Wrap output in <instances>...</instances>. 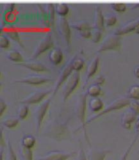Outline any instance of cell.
<instances>
[{
	"instance_id": "6da1fadb",
	"label": "cell",
	"mask_w": 139,
	"mask_h": 160,
	"mask_svg": "<svg viewBox=\"0 0 139 160\" xmlns=\"http://www.w3.org/2000/svg\"><path fill=\"white\" fill-rule=\"evenodd\" d=\"M130 102H131V100L128 97H120L116 99L112 102H111L101 112L89 118L85 122V125H87L92 122L93 121H95L96 119H98L100 117L105 115L111 112L120 110L125 107V106L130 105Z\"/></svg>"
},
{
	"instance_id": "7a4b0ae2",
	"label": "cell",
	"mask_w": 139,
	"mask_h": 160,
	"mask_svg": "<svg viewBox=\"0 0 139 160\" xmlns=\"http://www.w3.org/2000/svg\"><path fill=\"white\" fill-rule=\"evenodd\" d=\"M121 45V37L114 33L110 34L104 39L102 44L98 48L97 52H100L107 50H118Z\"/></svg>"
},
{
	"instance_id": "3957f363",
	"label": "cell",
	"mask_w": 139,
	"mask_h": 160,
	"mask_svg": "<svg viewBox=\"0 0 139 160\" xmlns=\"http://www.w3.org/2000/svg\"><path fill=\"white\" fill-rule=\"evenodd\" d=\"M79 80L80 73L78 71H75L65 80L63 88V99L64 101L67 100L69 96L76 89L78 85Z\"/></svg>"
},
{
	"instance_id": "277c9868",
	"label": "cell",
	"mask_w": 139,
	"mask_h": 160,
	"mask_svg": "<svg viewBox=\"0 0 139 160\" xmlns=\"http://www.w3.org/2000/svg\"><path fill=\"white\" fill-rule=\"evenodd\" d=\"M75 152L54 150L38 157L36 160H67L75 156Z\"/></svg>"
},
{
	"instance_id": "5b68a950",
	"label": "cell",
	"mask_w": 139,
	"mask_h": 160,
	"mask_svg": "<svg viewBox=\"0 0 139 160\" xmlns=\"http://www.w3.org/2000/svg\"><path fill=\"white\" fill-rule=\"evenodd\" d=\"M73 71V68L72 66V61L71 59L66 63V64L63 67L60 71L59 77L57 78L56 83H55V85L53 89V96L56 94V93L57 92L60 87L62 85V83H64V82H65V80L70 76Z\"/></svg>"
},
{
	"instance_id": "8992f818",
	"label": "cell",
	"mask_w": 139,
	"mask_h": 160,
	"mask_svg": "<svg viewBox=\"0 0 139 160\" xmlns=\"http://www.w3.org/2000/svg\"><path fill=\"white\" fill-rule=\"evenodd\" d=\"M87 93H83L79 98H78L76 105V116L81 123L82 127L83 129L85 128V110H86V102H87Z\"/></svg>"
},
{
	"instance_id": "52a82bcc",
	"label": "cell",
	"mask_w": 139,
	"mask_h": 160,
	"mask_svg": "<svg viewBox=\"0 0 139 160\" xmlns=\"http://www.w3.org/2000/svg\"><path fill=\"white\" fill-rule=\"evenodd\" d=\"M57 27L59 33L67 46L70 45L71 30L70 24L64 16H60L57 21Z\"/></svg>"
},
{
	"instance_id": "ba28073f",
	"label": "cell",
	"mask_w": 139,
	"mask_h": 160,
	"mask_svg": "<svg viewBox=\"0 0 139 160\" xmlns=\"http://www.w3.org/2000/svg\"><path fill=\"white\" fill-rule=\"evenodd\" d=\"M51 102V99H48L42 102L37 107L35 110V118L36 122L37 132H38L40 129L41 124L43 122L44 118L46 114L48 109Z\"/></svg>"
},
{
	"instance_id": "9c48e42d",
	"label": "cell",
	"mask_w": 139,
	"mask_h": 160,
	"mask_svg": "<svg viewBox=\"0 0 139 160\" xmlns=\"http://www.w3.org/2000/svg\"><path fill=\"white\" fill-rule=\"evenodd\" d=\"M53 45V43L51 38V34L50 33H48L40 40V42L37 44L31 57V60L35 59L40 54H42V53L51 48Z\"/></svg>"
},
{
	"instance_id": "30bf717a",
	"label": "cell",
	"mask_w": 139,
	"mask_h": 160,
	"mask_svg": "<svg viewBox=\"0 0 139 160\" xmlns=\"http://www.w3.org/2000/svg\"><path fill=\"white\" fill-rule=\"evenodd\" d=\"M53 91V90H37L32 92L24 99H23L20 102L24 104H32L40 102L43 100L49 94Z\"/></svg>"
},
{
	"instance_id": "8fae6325",
	"label": "cell",
	"mask_w": 139,
	"mask_h": 160,
	"mask_svg": "<svg viewBox=\"0 0 139 160\" xmlns=\"http://www.w3.org/2000/svg\"><path fill=\"white\" fill-rule=\"evenodd\" d=\"M52 79L43 75L39 74H32L29 75L25 78H23L21 79L16 80V82L21 83H26L32 85H38L43 83H46L48 82L51 81Z\"/></svg>"
},
{
	"instance_id": "7c38bea8",
	"label": "cell",
	"mask_w": 139,
	"mask_h": 160,
	"mask_svg": "<svg viewBox=\"0 0 139 160\" xmlns=\"http://www.w3.org/2000/svg\"><path fill=\"white\" fill-rule=\"evenodd\" d=\"M137 115L130 108L125 112L121 117V125L126 129H130L131 127V124L135 121Z\"/></svg>"
},
{
	"instance_id": "4fadbf2b",
	"label": "cell",
	"mask_w": 139,
	"mask_h": 160,
	"mask_svg": "<svg viewBox=\"0 0 139 160\" xmlns=\"http://www.w3.org/2000/svg\"><path fill=\"white\" fill-rule=\"evenodd\" d=\"M104 16L103 15L101 8L100 6H97L95 8L94 16V28L98 29L100 31L104 30Z\"/></svg>"
},
{
	"instance_id": "5bb4252c",
	"label": "cell",
	"mask_w": 139,
	"mask_h": 160,
	"mask_svg": "<svg viewBox=\"0 0 139 160\" xmlns=\"http://www.w3.org/2000/svg\"><path fill=\"white\" fill-rule=\"evenodd\" d=\"M138 24H139V19L129 21L126 24H125L122 25V26H121L119 28H118L117 30H116L115 32H114V33L116 35H117L119 36L121 35L130 33L132 31L135 30L136 26H138Z\"/></svg>"
},
{
	"instance_id": "9a60e30c",
	"label": "cell",
	"mask_w": 139,
	"mask_h": 160,
	"mask_svg": "<svg viewBox=\"0 0 139 160\" xmlns=\"http://www.w3.org/2000/svg\"><path fill=\"white\" fill-rule=\"evenodd\" d=\"M99 57L97 56L95 57H94L89 63V64L88 65L87 69V72H86V78H85V83H84V86L85 87L87 82H89V79L95 73L97 69H98V64H99Z\"/></svg>"
},
{
	"instance_id": "2e32d148",
	"label": "cell",
	"mask_w": 139,
	"mask_h": 160,
	"mask_svg": "<svg viewBox=\"0 0 139 160\" xmlns=\"http://www.w3.org/2000/svg\"><path fill=\"white\" fill-rule=\"evenodd\" d=\"M18 65L24 67V68L31 69L32 71L36 72H42L48 71V69L46 67L40 62H22L19 63Z\"/></svg>"
},
{
	"instance_id": "e0dca14e",
	"label": "cell",
	"mask_w": 139,
	"mask_h": 160,
	"mask_svg": "<svg viewBox=\"0 0 139 160\" xmlns=\"http://www.w3.org/2000/svg\"><path fill=\"white\" fill-rule=\"evenodd\" d=\"M50 62L54 65H58L61 62L63 58V53L59 48H53L49 54Z\"/></svg>"
},
{
	"instance_id": "ac0fdd59",
	"label": "cell",
	"mask_w": 139,
	"mask_h": 160,
	"mask_svg": "<svg viewBox=\"0 0 139 160\" xmlns=\"http://www.w3.org/2000/svg\"><path fill=\"white\" fill-rule=\"evenodd\" d=\"M89 108L92 112H98L103 108V102L101 99L98 97H92L89 103Z\"/></svg>"
},
{
	"instance_id": "d6986e66",
	"label": "cell",
	"mask_w": 139,
	"mask_h": 160,
	"mask_svg": "<svg viewBox=\"0 0 139 160\" xmlns=\"http://www.w3.org/2000/svg\"><path fill=\"white\" fill-rule=\"evenodd\" d=\"M36 142L35 138L32 135H24L21 140V145L26 148L32 149Z\"/></svg>"
},
{
	"instance_id": "ffe728a7",
	"label": "cell",
	"mask_w": 139,
	"mask_h": 160,
	"mask_svg": "<svg viewBox=\"0 0 139 160\" xmlns=\"http://www.w3.org/2000/svg\"><path fill=\"white\" fill-rule=\"evenodd\" d=\"M110 152L109 151L93 150L90 154V160H105L106 155Z\"/></svg>"
},
{
	"instance_id": "44dd1931",
	"label": "cell",
	"mask_w": 139,
	"mask_h": 160,
	"mask_svg": "<svg viewBox=\"0 0 139 160\" xmlns=\"http://www.w3.org/2000/svg\"><path fill=\"white\" fill-rule=\"evenodd\" d=\"M19 154L22 160H33L32 149L26 148L21 145L19 148Z\"/></svg>"
},
{
	"instance_id": "7402d4cb",
	"label": "cell",
	"mask_w": 139,
	"mask_h": 160,
	"mask_svg": "<svg viewBox=\"0 0 139 160\" xmlns=\"http://www.w3.org/2000/svg\"><path fill=\"white\" fill-rule=\"evenodd\" d=\"M70 26H71V27L73 28L76 29L79 32L82 30L91 29L89 23L86 21H81L72 22L70 24Z\"/></svg>"
},
{
	"instance_id": "603a6c76",
	"label": "cell",
	"mask_w": 139,
	"mask_h": 160,
	"mask_svg": "<svg viewBox=\"0 0 139 160\" xmlns=\"http://www.w3.org/2000/svg\"><path fill=\"white\" fill-rule=\"evenodd\" d=\"M19 118L16 117H8L3 120L2 124L7 128H13L18 126Z\"/></svg>"
},
{
	"instance_id": "cb8c5ba5",
	"label": "cell",
	"mask_w": 139,
	"mask_h": 160,
	"mask_svg": "<svg viewBox=\"0 0 139 160\" xmlns=\"http://www.w3.org/2000/svg\"><path fill=\"white\" fill-rule=\"evenodd\" d=\"M7 57L9 60L15 62H23V58L21 53L17 50H10L7 53Z\"/></svg>"
},
{
	"instance_id": "d4e9b609",
	"label": "cell",
	"mask_w": 139,
	"mask_h": 160,
	"mask_svg": "<svg viewBox=\"0 0 139 160\" xmlns=\"http://www.w3.org/2000/svg\"><path fill=\"white\" fill-rule=\"evenodd\" d=\"M128 98L134 100H139V85H133L128 91Z\"/></svg>"
},
{
	"instance_id": "484cf974",
	"label": "cell",
	"mask_w": 139,
	"mask_h": 160,
	"mask_svg": "<svg viewBox=\"0 0 139 160\" xmlns=\"http://www.w3.org/2000/svg\"><path fill=\"white\" fill-rule=\"evenodd\" d=\"M101 91V87L99 85L97 84H92L89 86V87L87 88V94L89 96H90L92 97H97L100 94Z\"/></svg>"
},
{
	"instance_id": "4316f807",
	"label": "cell",
	"mask_w": 139,
	"mask_h": 160,
	"mask_svg": "<svg viewBox=\"0 0 139 160\" xmlns=\"http://www.w3.org/2000/svg\"><path fill=\"white\" fill-rule=\"evenodd\" d=\"M55 11L60 16H65L69 12V7L65 3H58L55 5Z\"/></svg>"
},
{
	"instance_id": "83f0119b",
	"label": "cell",
	"mask_w": 139,
	"mask_h": 160,
	"mask_svg": "<svg viewBox=\"0 0 139 160\" xmlns=\"http://www.w3.org/2000/svg\"><path fill=\"white\" fill-rule=\"evenodd\" d=\"M54 7L53 6V3H48L46 11L47 12L48 22L49 26H53L54 24Z\"/></svg>"
},
{
	"instance_id": "f1b7e54d",
	"label": "cell",
	"mask_w": 139,
	"mask_h": 160,
	"mask_svg": "<svg viewBox=\"0 0 139 160\" xmlns=\"http://www.w3.org/2000/svg\"><path fill=\"white\" fill-rule=\"evenodd\" d=\"M71 61L73 70L75 71H78L83 68V65H84V61L81 58L74 57L71 58Z\"/></svg>"
},
{
	"instance_id": "f546056e",
	"label": "cell",
	"mask_w": 139,
	"mask_h": 160,
	"mask_svg": "<svg viewBox=\"0 0 139 160\" xmlns=\"http://www.w3.org/2000/svg\"><path fill=\"white\" fill-rule=\"evenodd\" d=\"M28 112L29 110L27 104H22L20 105L18 110V117L21 120L24 119L28 114Z\"/></svg>"
},
{
	"instance_id": "4dcf8cb0",
	"label": "cell",
	"mask_w": 139,
	"mask_h": 160,
	"mask_svg": "<svg viewBox=\"0 0 139 160\" xmlns=\"http://www.w3.org/2000/svg\"><path fill=\"white\" fill-rule=\"evenodd\" d=\"M117 22V18L114 14H109L104 17V23L107 26H113Z\"/></svg>"
},
{
	"instance_id": "1f68e13d",
	"label": "cell",
	"mask_w": 139,
	"mask_h": 160,
	"mask_svg": "<svg viewBox=\"0 0 139 160\" xmlns=\"http://www.w3.org/2000/svg\"><path fill=\"white\" fill-rule=\"evenodd\" d=\"M5 33L10 38H12V40H13V41H16L17 43H18L20 46H21L23 48V46L22 44V43L20 41V38H19V34L18 33L14 30H10V31H7L5 32Z\"/></svg>"
},
{
	"instance_id": "d6a6232c",
	"label": "cell",
	"mask_w": 139,
	"mask_h": 160,
	"mask_svg": "<svg viewBox=\"0 0 139 160\" xmlns=\"http://www.w3.org/2000/svg\"><path fill=\"white\" fill-rule=\"evenodd\" d=\"M137 138H138V135H137L136 137H135V138L133 139V140L131 142V144L129 145L128 149H127L126 151H125V152H124V154L122 155V156L120 158V159H119V160H127L128 157V156H129V154H130V152H131V149H132V148H133V145H135V142H136Z\"/></svg>"
},
{
	"instance_id": "836d02e7",
	"label": "cell",
	"mask_w": 139,
	"mask_h": 160,
	"mask_svg": "<svg viewBox=\"0 0 139 160\" xmlns=\"http://www.w3.org/2000/svg\"><path fill=\"white\" fill-rule=\"evenodd\" d=\"M7 160H18L16 154L14 151H13L10 142H8V152L7 156Z\"/></svg>"
},
{
	"instance_id": "e575fe53",
	"label": "cell",
	"mask_w": 139,
	"mask_h": 160,
	"mask_svg": "<svg viewBox=\"0 0 139 160\" xmlns=\"http://www.w3.org/2000/svg\"><path fill=\"white\" fill-rule=\"evenodd\" d=\"M111 6L114 10L118 12H123L126 9V5L124 3H113Z\"/></svg>"
},
{
	"instance_id": "d590c367",
	"label": "cell",
	"mask_w": 139,
	"mask_h": 160,
	"mask_svg": "<svg viewBox=\"0 0 139 160\" xmlns=\"http://www.w3.org/2000/svg\"><path fill=\"white\" fill-rule=\"evenodd\" d=\"M101 31L98 29L94 28L93 30L92 31V34H91L92 41L94 43L98 42L101 38Z\"/></svg>"
},
{
	"instance_id": "8d00e7d4",
	"label": "cell",
	"mask_w": 139,
	"mask_h": 160,
	"mask_svg": "<svg viewBox=\"0 0 139 160\" xmlns=\"http://www.w3.org/2000/svg\"><path fill=\"white\" fill-rule=\"evenodd\" d=\"M9 46L8 38L3 35H0V47L2 48H7Z\"/></svg>"
},
{
	"instance_id": "74e56055",
	"label": "cell",
	"mask_w": 139,
	"mask_h": 160,
	"mask_svg": "<svg viewBox=\"0 0 139 160\" xmlns=\"http://www.w3.org/2000/svg\"><path fill=\"white\" fill-rule=\"evenodd\" d=\"M130 106L131 110H132L137 115H139V102L137 101L133 100L131 101Z\"/></svg>"
},
{
	"instance_id": "f35d334b",
	"label": "cell",
	"mask_w": 139,
	"mask_h": 160,
	"mask_svg": "<svg viewBox=\"0 0 139 160\" xmlns=\"http://www.w3.org/2000/svg\"><path fill=\"white\" fill-rule=\"evenodd\" d=\"M105 77L103 75L100 74L95 78V79L94 80V83L100 85L103 84L105 82Z\"/></svg>"
},
{
	"instance_id": "ab89813d",
	"label": "cell",
	"mask_w": 139,
	"mask_h": 160,
	"mask_svg": "<svg viewBox=\"0 0 139 160\" xmlns=\"http://www.w3.org/2000/svg\"><path fill=\"white\" fill-rule=\"evenodd\" d=\"M79 33L83 37H84V38H89V37H91L92 31H91V29L90 30H82V31H80Z\"/></svg>"
},
{
	"instance_id": "60d3db41",
	"label": "cell",
	"mask_w": 139,
	"mask_h": 160,
	"mask_svg": "<svg viewBox=\"0 0 139 160\" xmlns=\"http://www.w3.org/2000/svg\"><path fill=\"white\" fill-rule=\"evenodd\" d=\"M6 109L7 104L2 99H1V100H0V116H2L3 115Z\"/></svg>"
},
{
	"instance_id": "b9f144b4",
	"label": "cell",
	"mask_w": 139,
	"mask_h": 160,
	"mask_svg": "<svg viewBox=\"0 0 139 160\" xmlns=\"http://www.w3.org/2000/svg\"><path fill=\"white\" fill-rule=\"evenodd\" d=\"M133 74L136 78H139V65L135 67L133 69Z\"/></svg>"
},
{
	"instance_id": "7bdbcfd3",
	"label": "cell",
	"mask_w": 139,
	"mask_h": 160,
	"mask_svg": "<svg viewBox=\"0 0 139 160\" xmlns=\"http://www.w3.org/2000/svg\"><path fill=\"white\" fill-rule=\"evenodd\" d=\"M135 128H136V131L137 132L138 134H139V118L138 120V121L136 123V126H135Z\"/></svg>"
},
{
	"instance_id": "ee69618b",
	"label": "cell",
	"mask_w": 139,
	"mask_h": 160,
	"mask_svg": "<svg viewBox=\"0 0 139 160\" xmlns=\"http://www.w3.org/2000/svg\"><path fill=\"white\" fill-rule=\"evenodd\" d=\"M138 7H139V3H136L135 5H134L132 7H131V9H134V8H138Z\"/></svg>"
}]
</instances>
